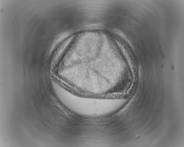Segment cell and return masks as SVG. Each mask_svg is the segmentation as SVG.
I'll use <instances>...</instances> for the list:
<instances>
[{"instance_id":"obj_1","label":"cell","mask_w":184,"mask_h":147,"mask_svg":"<svg viewBox=\"0 0 184 147\" xmlns=\"http://www.w3.org/2000/svg\"><path fill=\"white\" fill-rule=\"evenodd\" d=\"M61 100L75 113L88 116H98L109 114L117 109V99L86 98L75 95L63 89Z\"/></svg>"}]
</instances>
